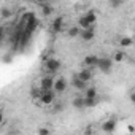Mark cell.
I'll list each match as a JSON object with an SVG mask.
<instances>
[{"label": "cell", "mask_w": 135, "mask_h": 135, "mask_svg": "<svg viewBox=\"0 0 135 135\" xmlns=\"http://www.w3.org/2000/svg\"><path fill=\"white\" fill-rule=\"evenodd\" d=\"M75 76H76L78 80H81L83 83H86V84H88V83L92 80V72H91V69H84V67H83V69H81Z\"/></svg>", "instance_id": "8992f818"}, {"label": "cell", "mask_w": 135, "mask_h": 135, "mask_svg": "<svg viewBox=\"0 0 135 135\" xmlns=\"http://www.w3.org/2000/svg\"><path fill=\"white\" fill-rule=\"evenodd\" d=\"M43 69L46 70V73H48L49 76H51V75H56V73L62 69V62H60L59 59H56V57H49V59L45 60Z\"/></svg>", "instance_id": "6da1fadb"}, {"label": "cell", "mask_w": 135, "mask_h": 135, "mask_svg": "<svg viewBox=\"0 0 135 135\" xmlns=\"http://www.w3.org/2000/svg\"><path fill=\"white\" fill-rule=\"evenodd\" d=\"M95 67H97L102 73H110L113 70V60L110 57H99Z\"/></svg>", "instance_id": "7a4b0ae2"}, {"label": "cell", "mask_w": 135, "mask_h": 135, "mask_svg": "<svg viewBox=\"0 0 135 135\" xmlns=\"http://www.w3.org/2000/svg\"><path fill=\"white\" fill-rule=\"evenodd\" d=\"M5 121V116H3V111H0V124H3Z\"/></svg>", "instance_id": "603a6c76"}, {"label": "cell", "mask_w": 135, "mask_h": 135, "mask_svg": "<svg viewBox=\"0 0 135 135\" xmlns=\"http://www.w3.org/2000/svg\"><path fill=\"white\" fill-rule=\"evenodd\" d=\"M80 37H81V40H83V41H92V40L95 38V29L92 27V29H86V30H81Z\"/></svg>", "instance_id": "9c48e42d"}, {"label": "cell", "mask_w": 135, "mask_h": 135, "mask_svg": "<svg viewBox=\"0 0 135 135\" xmlns=\"http://www.w3.org/2000/svg\"><path fill=\"white\" fill-rule=\"evenodd\" d=\"M132 43H133V40L130 38V37H122L121 40H119V45H121V48L124 49V48H130L132 46Z\"/></svg>", "instance_id": "e0dca14e"}, {"label": "cell", "mask_w": 135, "mask_h": 135, "mask_svg": "<svg viewBox=\"0 0 135 135\" xmlns=\"http://www.w3.org/2000/svg\"><path fill=\"white\" fill-rule=\"evenodd\" d=\"M2 38H3V27L0 26V41H2Z\"/></svg>", "instance_id": "cb8c5ba5"}, {"label": "cell", "mask_w": 135, "mask_h": 135, "mask_svg": "<svg viewBox=\"0 0 135 135\" xmlns=\"http://www.w3.org/2000/svg\"><path fill=\"white\" fill-rule=\"evenodd\" d=\"M72 105H73L76 110H84V99H83V97H75L73 102H72Z\"/></svg>", "instance_id": "2e32d148"}, {"label": "cell", "mask_w": 135, "mask_h": 135, "mask_svg": "<svg viewBox=\"0 0 135 135\" xmlns=\"http://www.w3.org/2000/svg\"><path fill=\"white\" fill-rule=\"evenodd\" d=\"M83 18L86 19V22H88L91 27H94V24L97 22V13L92 11V10H91V11H86V13L83 15Z\"/></svg>", "instance_id": "8fae6325"}, {"label": "cell", "mask_w": 135, "mask_h": 135, "mask_svg": "<svg viewBox=\"0 0 135 135\" xmlns=\"http://www.w3.org/2000/svg\"><path fill=\"white\" fill-rule=\"evenodd\" d=\"M40 7H41V13H43L45 16H49V15L52 13V5H51V3H41Z\"/></svg>", "instance_id": "ac0fdd59"}, {"label": "cell", "mask_w": 135, "mask_h": 135, "mask_svg": "<svg viewBox=\"0 0 135 135\" xmlns=\"http://www.w3.org/2000/svg\"><path fill=\"white\" fill-rule=\"evenodd\" d=\"M72 88H73V89H78V91H83V92H84V89L88 88V84H86V83H83L81 80H78L76 76H73V78H72Z\"/></svg>", "instance_id": "4fadbf2b"}, {"label": "cell", "mask_w": 135, "mask_h": 135, "mask_svg": "<svg viewBox=\"0 0 135 135\" xmlns=\"http://www.w3.org/2000/svg\"><path fill=\"white\" fill-rule=\"evenodd\" d=\"M100 127H102V130H103V132H107V133L114 132V129H116V119H114V118H110V119L103 121Z\"/></svg>", "instance_id": "52a82bcc"}, {"label": "cell", "mask_w": 135, "mask_h": 135, "mask_svg": "<svg viewBox=\"0 0 135 135\" xmlns=\"http://www.w3.org/2000/svg\"><path fill=\"white\" fill-rule=\"evenodd\" d=\"M97 56H94V54H91V56H86L84 59H83V67L84 69H91V67H95V64H97Z\"/></svg>", "instance_id": "30bf717a"}, {"label": "cell", "mask_w": 135, "mask_h": 135, "mask_svg": "<svg viewBox=\"0 0 135 135\" xmlns=\"http://www.w3.org/2000/svg\"><path fill=\"white\" fill-rule=\"evenodd\" d=\"M37 133H38V135H51V129H49L48 126H41V127H38Z\"/></svg>", "instance_id": "44dd1931"}, {"label": "cell", "mask_w": 135, "mask_h": 135, "mask_svg": "<svg viewBox=\"0 0 135 135\" xmlns=\"http://www.w3.org/2000/svg\"><path fill=\"white\" fill-rule=\"evenodd\" d=\"M80 33H81V29L78 26H72V27H69V30H67V35L70 38H76V37H80Z\"/></svg>", "instance_id": "9a60e30c"}, {"label": "cell", "mask_w": 135, "mask_h": 135, "mask_svg": "<svg viewBox=\"0 0 135 135\" xmlns=\"http://www.w3.org/2000/svg\"><path fill=\"white\" fill-rule=\"evenodd\" d=\"M126 51H122V49H118V51H114V56H113V62H116V64H121V62H124L126 60Z\"/></svg>", "instance_id": "5bb4252c"}, {"label": "cell", "mask_w": 135, "mask_h": 135, "mask_svg": "<svg viewBox=\"0 0 135 135\" xmlns=\"http://www.w3.org/2000/svg\"><path fill=\"white\" fill-rule=\"evenodd\" d=\"M67 88H69V83H67L65 78H62V76L54 78V84H52V92L54 94H64L67 91Z\"/></svg>", "instance_id": "3957f363"}, {"label": "cell", "mask_w": 135, "mask_h": 135, "mask_svg": "<svg viewBox=\"0 0 135 135\" xmlns=\"http://www.w3.org/2000/svg\"><path fill=\"white\" fill-rule=\"evenodd\" d=\"M62 29H64V18H62V16L54 18V21H52V24H51V30H52V33H59Z\"/></svg>", "instance_id": "ba28073f"}, {"label": "cell", "mask_w": 135, "mask_h": 135, "mask_svg": "<svg viewBox=\"0 0 135 135\" xmlns=\"http://www.w3.org/2000/svg\"><path fill=\"white\" fill-rule=\"evenodd\" d=\"M84 99H99V92H97V88L94 86H88L84 89Z\"/></svg>", "instance_id": "7c38bea8"}, {"label": "cell", "mask_w": 135, "mask_h": 135, "mask_svg": "<svg viewBox=\"0 0 135 135\" xmlns=\"http://www.w3.org/2000/svg\"><path fill=\"white\" fill-rule=\"evenodd\" d=\"M54 100H56V94H54L52 91L41 92V94H40V99H38V102H40L41 105H52Z\"/></svg>", "instance_id": "5b68a950"}, {"label": "cell", "mask_w": 135, "mask_h": 135, "mask_svg": "<svg viewBox=\"0 0 135 135\" xmlns=\"http://www.w3.org/2000/svg\"><path fill=\"white\" fill-rule=\"evenodd\" d=\"M97 103H99V99H84V108H94L97 107Z\"/></svg>", "instance_id": "d6986e66"}, {"label": "cell", "mask_w": 135, "mask_h": 135, "mask_svg": "<svg viewBox=\"0 0 135 135\" xmlns=\"http://www.w3.org/2000/svg\"><path fill=\"white\" fill-rule=\"evenodd\" d=\"M52 84H54V78L49 75H45V76H41L38 88L41 92H46V91H52Z\"/></svg>", "instance_id": "277c9868"}, {"label": "cell", "mask_w": 135, "mask_h": 135, "mask_svg": "<svg viewBox=\"0 0 135 135\" xmlns=\"http://www.w3.org/2000/svg\"><path fill=\"white\" fill-rule=\"evenodd\" d=\"M40 94H41V91H40V88H37V86H33V88H30V97H32L33 100H38V99H40Z\"/></svg>", "instance_id": "ffe728a7"}, {"label": "cell", "mask_w": 135, "mask_h": 135, "mask_svg": "<svg viewBox=\"0 0 135 135\" xmlns=\"http://www.w3.org/2000/svg\"><path fill=\"white\" fill-rule=\"evenodd\" d=\"M0 11H2V18H10V16L13 15V13H11V8H8V7H3Z\"/></svg>", "instance_id": "7402d4cb"}]
</instances>
